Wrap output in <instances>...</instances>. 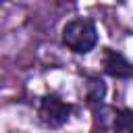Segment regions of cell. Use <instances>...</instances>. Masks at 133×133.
I'll return each instance as SVG.
<instances>
[{"label":"cell","instance_id":"cell-3","mask_svg":"<svg viewBox=\"0 0 133 133\" xmlns=\"http://www.w3.org/2000/svg\"><path fill=\"white\" fill-rule=\"evenodd\" d=\"M102 64H104V71L112 77H131L133 75V64L114 50H104Z\"/></svg>","mask_w":133,"mask_h":133},{"label":"cell","instance_id":"cell-2","mask_svg":"<svg viewBox=\"0 0 133 133\" xmlns=\"http://www.w3.org/2000/svg\"><path fill=\"white\" fill-rule=\"evenodd\" d=\"M39 118L44 125L48 127H60L69 121V114H71V106L60 100L58 96H46L42 98L39 102Z\"/></svg>","mask_w":133,"mask_h":133},{"label":"cell","instance_id":"cell-5","mask_svg":"<svg viewBox=\"0 0 133 133\" xmlns=\"http://www.w3.org/2000/svg\"><path fill=\"white\" fill-rule=\"evenodd\" d=\"M104 94H106V85L102 81H98V79L89 81V85H87V98H89V102H100L104 98Z\"/></svg>","mask_w":133,"mask_h":133},{"label":"cell","instance_id":"cell-4","mask_svg":"<svg viewBox=\"0 0 133 133\" xmlns=\"http://www.w3.org/2000/svg\"><path fill=\"white\" fill-rule=\"evenodd\" d=\"M112 131L114 133H133V110H116L112 118Z\"/></svg>","mask_w":133,"mask_h":133},{"label":"cell","instance_id":"cell-1","mask_svg":"<svg viewBox=\"0 0 133 133\" xmlns=\"http://www.w3.org/2000/svg\"><path fill=\"white\" fill-rule=\"evenodd\" d=\"M62 42L69 50H73L77 54H87L98 44L96 25L89 19H73L62 29Z\"/></svg>","mask_w":133,"mask_h":133}]
</instances>
